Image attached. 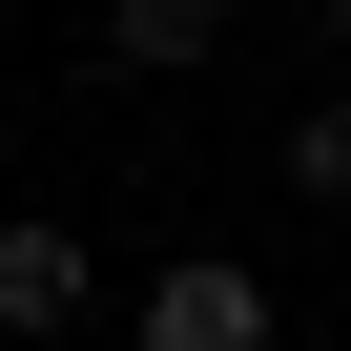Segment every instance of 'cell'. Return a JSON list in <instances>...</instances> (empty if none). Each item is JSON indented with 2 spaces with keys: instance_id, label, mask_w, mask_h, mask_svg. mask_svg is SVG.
Here are the masks:
<instances>
[{
  "instance_id": "cell-1",
  "label": "cell",
  "mask_w": 351,
  "mask_h": 351,
  "mask_svg": "<svg viewBox=\"0 0 351 351\" xmlns=\"http://www.w3.org/2000/svg\"><path fill=\"white\" fill-rule=\"evenodd\" d=\"M124 351H269V289L207 248V269H165V289H145V330H124Z\"/></svg>"
},
{
  "instance_id": "cell-2",
  "label": "cell",
  "mask_w": 351,
  "mask_h": 351,
  "mask_svg": "<svg viewBox=\"0 0 351 351\" xmlns=\"http://www.w3.org/2000/svg\"><path fill=\"white\" fill-rule=\"evenodd\" d=\"M0 330H83V228H0Z\"/></svg>"
},
{
  "instance_id": "cell-3",
  "label": "cell",
  "mask_w": 351,
  "mask_h": 351,
  "mask_svg": "<svg viewBox=\"0 0 351 351\" xmlns=\"http://www.w3.org/2000/svg\"><path fill=\"white\" fill-rule=\"evenodd\" d=\"M207 42H228L207 0H124V21H104V62H145V83H165V62H207Z\"/></svg>"
},
{
  "instance_id": "cell-4",
  "label": "cell",
  "mask_w": 351,
  "mask_h": 351,
  "mask_svg": "<svg viewBox=\"0 0 351 351\" xmlns=\"http://www.w3.org/2000/svg\"><path fill=\"white\" fill-rule=\"evenodd\" d=\"M289 186H310V207H351V83H330V104L289 124Z\"/></svg>"
}]
</instances>
